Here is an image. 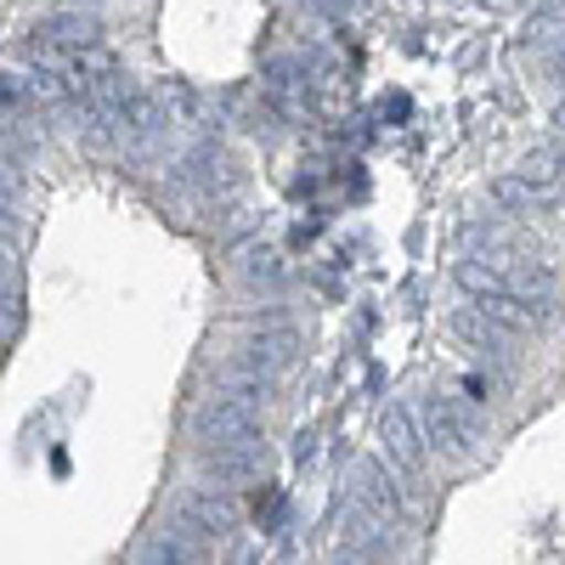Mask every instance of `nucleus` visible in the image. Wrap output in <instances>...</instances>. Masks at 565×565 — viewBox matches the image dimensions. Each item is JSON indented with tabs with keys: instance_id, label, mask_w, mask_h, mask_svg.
I'll list each match as a JSON object with an SVG mask.
<instances>
[{
	"instance_id": "obj_13",
	"label": "nucleus",
	"mask_w": 565,
	"mask_h": 565,
	"mask_svg": "<svg viewBox=\"0 0 565 565\" xmlns=\"http://www.w3.org/2000/svg\"><path fill=\"white\" fill-rule=\"evenodd\" d=\"M238 266H244V277H249V282H277V277H282V266H277V249H271V244H244V249H238Z\"/></svg>"
},
{
	"instance_id": "obj_16",
	"label": "nucleus",
	"mask_w": 565,
	"mask_h": 565,
	"mask_svg": "<svg viewBox=\"0 0 565 565\" xmlns=\"http://www.w3.org/2000/svg\"><path fill=\"white\" fill-rule=\"evenodd\" d=\"M334 565H385V559H380V554H367V548H351V543H345Z\"/></svg>"
},
{
	"instance_id": "obj_1",
	"label": "nucleus",
	"mask_w": 565,
	"mask_h": 565,
	"mask_svg": "<svg viewBox=\"0 0 565 565\" xmlns=\"http://www.w3.org/2000/svg\"><path fill=\"white\" fill-rule=\"evenodd\" d=\"M193 436H199V447L210 452V447L260 441V424H255V407H249V402L215 391V396H204V402L193 407Z\"/></svg>"
},
{
	"instance_id": "obj_14",
	"label": "nucleus",
	"mask_w": 565,
	"mask_h": 565,
	"mask_svg": "<svg viewBox=\"0 0 565 565\" xmlns=\"http://www.w3.org/2000/svg\"><path fill=\"white\" fill-rule=\"evenodd\" d=\"M18 328V282H12V260L0 249V334H12Z\"/></svg>"
},
{
	"instance_id": "obj_9",
	"label": "nucleus",
	"mask_w": 565,
	"mask_h": 565,
	"mask_svg": "<svg viewBox=\"0 0 565 565\" xmlns=\"http://www.w3.org/2000/svg\"><path fill=\"white\" fill-rule=\"evenodd\" d=\"M186 170H193V181L204 186V193H226V186H238V170H232V159L215 153V148L193 153V159H186Z\"/></svg>"
},
{
	"instance_id": "obj_10",
	"label": "nucleus",
	"mask_w": 565,
	"mask_h": 565,
	"mask_svg": "<svg viewBox=\"0 0 565 565\" xmlns=\"http://www.w3.org/2000/svg\"><path fill=\"white\" fill-rule=\"evenodd\" d=\"M492 199H498L503 210H532V204L548 199V186H537L526 170H514V175H498V181H492Z\"/></svg>"
},
{
	"instance_id": "obj_15",
	"label": "nucleus",
	"mask_w": 565,
	"mask_h": 565,
	"mask_svg": "<svg viewBox=\"0 0 565 565\" xmlns=\"http://www.w3.org/2000/svg\"><path fill=\"white\" fill-rule=\"evenodd\" d=\"M18 210H23V186L7 164H0V221H18Z\"/></svg>"
},
{
	"instance_id": "obj_11",
	"label": "nucleus",
	"mask_w": 565,
	"mask_h": 565,
	"mask_svg": "<svg viewBox=\"0 0 565 565\" xmlns=\"http://www.w3.org/2000/svg\"><path fill=\"white\" fill-rule=\"evenodd\" d=\"M452 328H458V334L469 340V345H481V351H498V345H509L514 334H509V328H498L492 317H481L476 306H463L458 317H452Z\"/></svg>"
},
{
	"instance_id": "obj_7",
	"label": "nucleus",
	"mask_w": 565,
	"mask_h": 565,
	"mask_svg": "<svg viewBox=\"0 0 565 565\" xmlns=\"http://www.w3.org/2000/svg\"><path fill=\"white\" fill-rule=\"evenodd\" d=\"M260 458H266V441H238V447H210L204 452V469L221 481V487H232V481H249V476H260Z\"/></svg>"
},
{
	"instance_id": "obj_8",
	"label": "nucleus",
	"mask_w": 565,
	"mask_h": 565,
	"mask_svg": "<svg viewBox=\"0 0 565 565\" xmlns=\"http://www.w3.org/2000/svg\"><path fill=\"white\" fill-rule=\"evenodd\" d=\"M141 565H204V543L186 526L159 532V537H148V548H141Z\"/></svg>"
},
{
	"instance_id": "obj_5",
	"label": "nucleus",
	"mask_w": 565,
	"mask_h": 565,
	"mask_svg": "<svg viewBox=\"0 0 565 565\" xmlns=\"http://www.w3.org/2000/svg\"><path fill=\"white\" fill-rule=\"evenodd\" d=\"M175 526H186L199 543L226 537L232 526H238V503H232L226 492H215V487H199V492H186V498H181V509H175Z\"/></svg>"
},
{
	"instance_id": "obj_4",
	"label": "nucleus",
	"mask_w": 565,
	"mask_h": 565,
	"mask_svg": "<svg viewBox=\"0 0 565 565\" xmlns=\"http://www.w3.org/2000/svg\"><path fill=\"white\" fill-rule=\"evenodd\" d=\"M356 509H367L373 521H385V526H396V521H407V514H413L407 481L396 476L385 458H362L356 463Z\"/></svg>"
},
{
	"instance_id": "obj_3",
	"label": "nucleus",
	"mask_w": 565,
	"mask_h": 565,
	"mask_svg": "<svg viewBox=\"0 0 565 565\" xmlns=\"http://www.w3.org/2000/svg\"><path fill=\"white\" fill-rule=\"evenodd\" d=\"M380 452H385V463L396 469L402 481H418L424 476V463H430V441H424V424H418V413L413 407H385V418H380Z\"/></svg>"
},
{
	"instance_id": "obj_12",
	"label": "nucleus",
	"mask_w": 565,
	"mask_h": 565,
	"mask_svg": "<svg viewBox=\"0 0 565 565\" xmlns=\"http://www.w3.org/2000/svg\"><path fill=\"white\" fill-rule=\"evenodd\" d=\"M45 40H63V45H90L97 40V18H79V12H57V18H45L40 23Z\"/></svg>"
},
{
	"instance_id": "obj_2",
	"label": "nucleus",
	"mask_w": 565,
	"mask_h": 565,
	"mask_svg": "<svg viewBox=\"0 0 565 565\" xmlns=\"http://www.w3.org/2000/svg\"><path fill=\"white\" fill-rule=\"evenodd\" d=\"M413 413H418V424H424V441H430L436 452H447V458H476L481 430H476V418H469L452 396H424Z\"/></svg>"
},
{
	"instance_id": "obj_6",
	"label": "nucleus",
	"mask_w": 565,
	"mask_h": 565,
	"mask_svg": "<svg viewBox=\"0 0 565 565\" xmlns=\"http://www.w3.org/2000/svg\"><path fill=\"white\" fill-rule=\"evenodd\" d=\"M295 351H300V334H295L289 322H271V328H260V334H249L244 367L260 373V380H271V373H282V367L295 362Z\"/></svg>"
}]
</instances>
